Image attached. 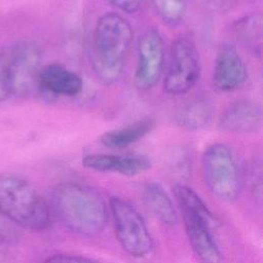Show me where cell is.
<instances>
[{
	"instance_id": "6da1fadb",
	"label": "cell",
	"mask_w": 263,
	"mask_h": 263,
	"mask_svg": "<svg viewBox=\"0 0 263 263\" xmlns=\"http://www.w3.org/2000/svg\"><path fill=\"white\" fill-rule=\"evenodd\" d=\"M51 209L65 227L81 235L99 234L108 220L107 204L99 191L77 182H64L53 189Z\"/></svg>"
},
{
	"instance_id": "7a4b0ae2",
	"label": "cell",
	"mask_w": 263,
	"mask_h": 263,
	"mask_svg": "<svg viewBox=\"0 0 263 263\" xmlns=\"http://www.w3.org/2000/svg\"><path fill=\"white\" fill-rule=\"evenodd\" d=\"M133 37L130 24L118 13H106L97 21L92 34L91 66L105 84H113L122 75Z\"/></svg>"
},
{
	"instance_id": "3957f363",
	"label": "cell",
	"mask_w": 263,
	"mask_h": 263,
	"mask_svg": "<svg viewBox=\"0 0 263 263\" xmlns=\"http://www.w3.org/2000/svg\"><path fill=\"white\" fill-rule=\"evenodd\" d=\"M0 214L31 231L45 230L51 223L45 199L29 181L15 175L0 176Z\"/></svg>"
},
{
	"instance_id": "277c9868",
	"label": "cell",
	"mask_w": 263,
	"mask_h": 263,
	"mask_svg": "<svg viewBox=\"0 0 263 263\" xmlns=\"http://www.w3.org/2000/svg\"><path fill=\"white\" fill-rule=\"evenodd\" d=\"M202 176L209 190L223 200L235 199L241 189L236 158L229 146L223 143L210 145L201 158Z\"/></svg>"
},
{
	"instance_id": "5b68a950",
	"label": "cell",
	"mask_w": 263,
	"mask_h": 263,
	"mask_svg": "<svg viewBox=\"0 0 263 263\" xmlns=\"http://www.w3.org/2000/svg\"><path fill=\"white\" fill-rule=\"evenodd\" d=\"M114 233L121 248L132 257H147L153 250V239L139 212L126 200L113 196L109 200Z\"/></svg>"
},
{
	"instance_id": "8992f818",
	"label": "cell",
	"mask_w": 263,
	"mask_h": 263,
	"mask_svg": "<svg viewBox=\"0 0 263 263\" xmlns=\"http://www.w3.org/2000/svg\"><path fill=\"white\" fill-rule=\"evenodd\" d=\"M200 62L195 43L187 37L178 38L172 47L171 63L164 77L166 93L180 96L189 91L198 81Z\"/></svg>"
},
{
	"instance_id": "52a82bcc",
	"label": "cell",
	"mask_w": 263,
	"mask_h": 263,
	"mask_svg": "<svg viewBox=\"0 0 263 263\" xmlns=\"http://www.w3.org/2000/svg\"><path fill=\"white\" fill-rule=\"evenodd\" d=\"M3 55L12 95H27L37 84L41 69L39 48L31 42L24 41L11 46Z\"/></svg>"
},
{
	"instance_id": "ba28073f",
	"label": "cell",
	"mask_w": 263,
	"mask_h": 263,
	"mask_svg": "<svg viewBox=\"0 0 263 263\" xmlns=\"http://www.w3.org/2000/svg\"><path fill=\"white\" fill-rule=\"evenodd\" d=\"M164 61L163 41L155 29L146 30L138 42V61L134 82L137 88L148 90L159 80Z\"/></svg>"
},
{
	"instance_id": "9c48e42d",
	"label": "cell",
	"mask_w": 263,
	"mask_h": 263,
	"mask_svg": "<svg viewBox=\"0 0 263 263\" xmlns=\"http://www.w3.org/2000/svg\"><path fill=\"white\" fill-rule=\"evenodd\" d=\"M248 79L247 65L233 45H223L215 60L213 83L221 91H233Z\"/></svg>"
},
{
	"instance_id": "30bf717a",
	"label": "cell",
	"mask_w": 263,
	"mask_h": 263,
	"mask_svg": "<svg viewBox=\"0 0 263 263\" xmlns=\"http://www.w3.org/2000/svg\"><path fill=\"white\" fill-rule=\"evenodd\" d=\"M82 164L89 170L103 173H118L137 176L151 167V160L143 154L91 153L82 158Z\"/></svg>"
},
{
	"instance_id": "8fae6325",
	"label": "cell",
	"mask_w": 263,
	"mask_h": 263,
	"mask_svg": "<svg viewBox=\"0 0 263 263\" xmlns=\"http://www.w3.org/2000/svg\"><path fill=\"white\" fill-rule=\"evenodd\" d=\"M37 84L46 93L59 97H75L83 87L82 78L74 71L57 63L41 67Z\"/></svg>"
},
{
	"instance_id": "7c38bea8",
	"label": "cell",
	"mask_w": 263,
	"mask_h": 263,
	"mask_svg": "<svg viewBox=\"0 0 263 263\" xmlns=\"http://www.w3.org/2000/svg\"><path fill=\"white\" fill-rule=\"evenodd\" d=\"M183 220L189 243L199 261L202 263H220L222 255L212 235V225L190 214H183Z\"/></svg>"
},
{
	"instance_id": "4fadbf2b",
	"label": "cell",
	"mask_w": 263,
	"mask_h": 263,
	"mask_svg": "<svg viewBox=\"0 0 263 263\" xmlns=\"http://www.w3.org/2000/svg\"><path fill=\"white\" fill-rule=\"evenodd\" d=\"M262 121V112L258 104L250 100H239L230 104L220 115L219 126L230 133H252Z\"/></svg>"
},
{
	"instance_id": "5bb4252c",
	"label": "cell",
	"mask_w": 263,
	"mask_h": 263,
	"mask_svg": "<svg viewBox=\"0 0 263 263\" xmlns=\"http://www.w3.org/2000/svg\"><path fill=\"white\" fill-rule=\"evenodd\" d=\"M154 127V120L145 117L136 120L127 125L117 127L101 135V143L111 149L126 148L148 135Z\"/></svg>"
},
{
	"instance_id": "9a60e30c",
	"label": "cell",
	"mask_w": 263,
	"mask_h": 263,
	"mask_svg": "<svg viewBox=\"0 0 263 263\" xmlns=\"http://www.w3.org/2000/svg\"><path fill=\"white\" fill-rule=\"evenodd\" d=\"M212 116V104L204 99H197L183 106L176 113L175 121L186 130H198L210 122Z\"/></svg>"
},
{
	"instance_id": "2e32d148",
	"label": "cell",
	"mask_w": 263,
	"mask_h": 263,
	"mask_svg": "<svg viewBox=\"0 0 263 263\" xmlns=\"http://www.w3.org/2000/svg\"><path fill=\"white\" fill-rule=\"evenodd\" d=\"M144 197L154 215L164 224L173 225L178 216L172 199L157 183H149L144 188Z\"/></svg>"
},
{
	"instance_id": "e0dca14e",
	"label": "cell",
	"mask_w": 263,
	"mask_h": 263,
	"mask_svg": "<svg viewBox=\"0 0 263 263\" xmlns=\"http://www.w3.org/2000/svg\"><path fill=\"white\" fill-rule=\"evenodd\" d=\"M175 199L183 214H190L206 221L212 226L216 223L215 217L203 200L195 191L185 185H176L173 189Z\"/></svg>"
},
{
	"instance_id": "ac0fdd59",
	"label": "cell",
	"mask_w": 263,
	"mask_h": 263,
	"mask_svg": "<svg viewBox=\"0 0 263 263\" xmlns=\"http://www.w3.org/2000/svg\"><path fill=\"white\" fill-rule=\"evenodd\" d=\"M234 31L237 38H239L243 43L250 44V46L255 47L261 46L262 39V18L260 14H253L246 16L235 24Z\"/></svg>"
},
{
	"instance_id": "d6986e66",
	"label": "cell",
	"mask_w": 263,
	"mask_h": 263,
	"mask_svg": "<svg viewBox=\"0 0 263 263\" xmlns=\"http://www.w3.org/2000/svg\"><path fill=\"white\" fill-rule=\"evenodd\" d=\"M157 14L167 24L180 23L186 12V0H150Z\"/></svg>"
},
{
	"instance_id": "ffe728a7",
	"label": "cell",
	"mask_w": 263,
	"mask_h": 263,
	"mask_svg": "<svg viewBox=\"0 0 263 263\" xmlns=\"http://www.w3.org/2000/svg\"><path fill=\"white\" fill-rule=\"evenodd\" d=\"M11 95L12 92L6 70L4 55L0 53V102L7 100Z\"/></svg>"
},
{
	"instance_id": "44dd1931",
	"label": "cell",
	"mask_w": 263,
	"mask_h": 263,
	"mask_svg": "<svg viewBox=\"0 0 263 263\" xmlns=\"http://www.w3.org/2000/svg\"><path fill=\"white\" fill-rule=\"evenodd\" d=\"M43 263H97L88 258L76 256V255H67V254H54L47 257Z\"/></svg>"
},
{
	"instance_id": "7402d4cb",
	"label": "cell",
	"mask_w": 263,
	"mask_h": 263,
	"mask_svg": "<svg viewBox=\"0 0 263 263\" xmlns=\"http://www.w3.org/2000/svg\"><path fill=\"white\" fill-rule=\"evenodd\" d=\"M16 238V231L5 217L0 214V243L12 242Z\"/></svg>"
},
{
	"instance_id": "603a6c76",
	"label": "cell",
	"mask_w": 263,
	"mask_h": 263,
	"mask_svg": "<svg viewBox=\"0 0 263 263\" xmlns=\"http://www.w3.org/2000/svg\"><path fill=\"white\" fill-rule=\"evenodd\" d=\"M105 1H107L110 5L114 6L118 10L126 13L136 12L142 4V0H105Z\"/></svg>"
},
{
	"instance_id": "cb8c5ba5",
	"label": "cell",
	"mask_w": 263,
	"mask_h": 263,
	"mask_svg": "<svg viewBox=\"0 0 263 263\" xmlns=\"http://www.w3.org/2000/svg\"><path fill=\"white\" fill-rule=\"evenodd\" d=\"M191 2L201 6L208 10L216 11V10H223L229 6L232 0H190Z\"/></svg>"
}]
</instances>
